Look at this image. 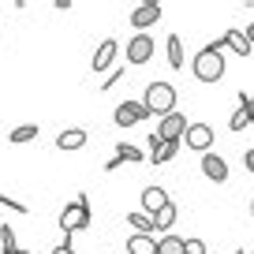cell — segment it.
Returning <instances> with one entry per match:
<instances>
[{
  "instance_id": "cell-1",
  "label": "cell",
  "mask_w": 254,
  "mask_h": 254,
  "mask_svg": "<svg viewBox=\"0 0 254 254\" xmlns=\"http://www.w3.org/2000/svg\"><path fill=\"white\" fill-rule=\"evenodd\" d=\"M90 224H94V209H90V198H86V194H75V198L64 206V213H60V232H64V239H71L75 232L90 228Z\"/></svg>"
},
{
  "instance_id": "cell-2",
  "label": "cell",
  "mask_w": 254,
  "mask_h": 254,
  "mask_svg": "<svg viewBox=\"0 0 254 254\" xmlns=\"http://www.w3.org/2000/svg\"><path fill=\"white\" fill-rule=\"evenodd\" d=\"M142 105H146V112H150V116L165 120L168 112H176V86H172V82H165V79L150 82V86H146V94H142Z\"/></svg>"
},
{
  "instance_id": "cell-3",
  "label": "cell",
  "mask_w": 254,
  "mask_h": 254,
  "mask_svg": "<svg viewBox=\"0 0 254 254\" xmlns=\"http://www.w3.org/2000/svg\"><path fill=\"white\" fill-rule=\"evenodd\" d=\"M190 71H194V79L198 82H221L224 79V56L217 53V49H198L194 53V60H190Z\"/></svg>"
},
{
  "instance_id": "cell-4",
  "label": "cell",
  "mask_w": 254,
  "mask_h": 254,
  "mask_svg": "<svg viewBox=\"0 0 254 254\" xmlns=\"http://www.w3.org/2000/svg\"><path fill=\"white\" fill-rule=\"evenodd\" d=\"M187 116L183 112H168L165 120H157V131L153 135L157 138H165V142H183V135H187Z\"/></svg>"
},
{
  "instance_id": "cell-5",
  "label": "cell",
  "mask_w": 254,
  "mask_h": 254,
  "mask_svg": "<svg viewBox=\"0 0 254 254\" xmlns=\"http://www.w3.org/2000/svg\"><path fill=\"white\" fill-rule=\"evenodd\" d=\"M112 120H116V127H135V124H142V120H150V112H146L142 101H120Z\"/></svg>"
},
{
  "instance_id": "cell-6",
  "label": "cell",
  "mask_w": 254,
  "mask_h": 254,
  "mask_svg": "<svg viewBox=\"0 0 254 254\" xmlns=\"http://www.w3.org/2000/svg\"><path fill=\"white\" fill-rule=\"evenodd\" d=\"M213 127L209 124H190L187 135H183V142H187V150H198V153H209V146H213Z\"/></svg>"
},
{
  "instance_id": "cell-7",
  "label": "cell",
  "mask_w": 254,
  "mask_h": 254,
  "mask_svg": "<svg viewBox=\"0 0 254 254\" xmlns=\"http://www.w3.org/2000/svg\"><path fill=\"white\" fill-rule=\"evenodd\" d=\"M153 49H157V45H153L150 34H135V38L127 41V64H135V67H138V64H150Z\"/></svg>"
},
{
  "instance_id": "cell-8",
  "label": "cell",
  "mask_w": 254,
  "mask_h": 254,
  "mask_svg": "<svg viewBox=\"0 0 254 254\" xmlns=\"http://www.w3.org/2000/svg\"><path fill=\"white\" fill-rule=\"evenodd\" d=\"M116 53H120V45H116V38H105L101 45L94 49V60H90V67H94V75H101V71H109L112 67V60H116Z\"/></svg>"
},
{
  "instance_id": "cell-9",
  "label": "cell",
  "mask_w": 254,
  "mask_h": 254,
  "mask_svg": "<svg viewBox=\"0 0 254 254\" xmlns=\"http://www.w3.org/2000/svg\"><path fill=\"white\" fill-rule=\"evenodd\" d=\"M202 176L213 180V183H224L228 180V161L221 153H202Z\"/></svg>"
},
{
  "instance_id": "cell-10",
  "label": "cell",
  "mask_w": 254,
  "mask_h": 254,
  "mask_svg": "<svg viewBox=\"0 0 254 254\" xmlns=\"http://www.w3.org/2000/svg\"><path fill=\"white\" fill-rule=\"evenodd\" d=\"M168 202H172V198H168V190H165V187H146V190H142V213L150 217V221L157 217V209L168 206Z\"/></svg>"
},
{
  "instance_id": "cell-11",
  "label": "cell",
  "mask_w": 254,
  "mask_h": 254,
  "mask_svg": "<svg viewBox=\"0 0 254 254\" xmlns=\"http://www.w3.org/2000/svg\"><path fill=\"white\" fill-rule=\"evenodd\" d=\"M161 19V4H138L135 11H131V19L127 23L135 26V30H146V26H153Z\"/></svg>"
},
{
  "instance_id": "cell-12",
  "label": "cell",
  "mask_w": 254,
  "mask_h": 254,
  "mask_svg": "<svg viewBox=\"0 0 254 254\" xmlns=\"http://www.w3.org/2000/svg\"><path fill=\"white\" fill-rule=\"evenodd\" d=\"M86 131H82V127H67V131H60V135H56V150H82V146H86Z\"/></svg>"
},
{
  "instance_id": "cell-13",
  "label": "cell",
  "mask_w": 254,
  "mask_h": 254,
  "mask_svg": "<svg viewBox=\"0 0 254 254\" xmlns=\"http://www.w3.org/2000/svg\"><path fill=\"white\" fill-rule=\"evenodd\" d=\"M224 45H228L232 53H239V56H251V53H254V45L247 41V34L236 30V26H232V30H224Z\"/></svg>"
},
{
  "instance_id": "cell-14",
  "label": "cell",
  "mask_w": 254,
  "mask_h": 254,
  "mask_svg": "<svg viewBox=\"0 0 254 254\" xmlns=\"http://www.w3.org/2000/svg\"><path fill=\"white\" fill-rule=\"evenodd\" d=\"M165 49H168V67H172V71H180V67H183V41H180V34H168V38H165Z\"/></svg>"
},
{
  "instance_id": "cell-15",
  "label": "cell",
  "mask_w": 254,
  "mask_h": 254,
  "mask_svg": "<svg viewBox=\"0 0 254 254\" xmlns=\"http://www.w3.org/2000/svg\"><path fill=\"white\" fill-rule=\"evenodd\" d=\"M127 254H157V239L153 236H131L127 239Z\"/></svg>"
},
{
  "instance_id": "cell-16",
  "label": "cell",
  "mask_w": 254,
  "mask_h": 254,
  "mask_svg": "<svg viewBox=\"0 0 254 254\" xmlns=\"http://www.w3.org/2000/svg\"><path fill=\"white\" fill-rule=\"evenodd\" d=\"M157 254H187V243H183L176 232H168V236L157 239Z\"/></svg>"
},
{
  "instance_id": "cell-17",
  "label": "cell",
  "mask_w": 254,
  "mask_h": 254,
  "mask_svg": "<svg viewBox=\"0 0 254 254\" xmlns=\"http://www.w3.org/2000/svg\"><path fill=\"white\" fill-rule=\"evenodd\" d=\"M0 251L4 254H30V251H23V247L15 243V228H11V224H0Z\"/></svg>"
},
{
  "instance_id": "cell-18",
  "label": "cell",
  "mask_w": 254,
  "mask_h": 254,
  "mask_svg": "<svg viewBox=\"0 0 254 254\" xmlns=\"http://www.w3.org/2000/svg\"><path fill=\"white\" fill-rule=\"evenodd\" d=\"M176 217H180V209H176V202H168L165 209H157V217H153V228H161L168 236V228L176 224Z\"/></svg>"
},
{
  "instance_id": "cell-19",
  "label": "cell",
  "mask_w": 254,
  "mask_h": 254,
  "mask_svg": "<svg viewBox=\"0 0 254 254\" xmlns=\"http://www.w3.org/2000/svg\"><path fill=\"white\" fill-rule=\"evenodd\" d=\"M116 157H120V165H127V161H131V165H138L146 153L138 150V146H131V142H120V146H116Z\"/></svg>"
},
{
  "instance_id": "cell-20",
  "label": "cell",
  "mask_w": 254,
  "mask_h": 254,
  "mask_svg": "<svg viewBox=\"0 0 254 254\" xmlns=\"http://www.w3.org/2000/svg\"><path fill=\"white\" fill-rule=\"evenodd\" d=\"M127 224H131L138 236H153V232H157V228H153V221H150L146 213H127Z\"/></svg>"
},
{
  "instance_id": "cell-21",
  "label": "cell",
  "mask_w": 254,
  "mask_h": 254,
  "mask_svg": "<svg viewBox=\"0 0 254 254\" xmlns=\"http://www.w3.org/2000/svg\"><path fill=\"white\" fill-rule=\"evenodd\" d=\"M180 146H183V142H165V146H161L157 153H150V165L157 168V165H165V161H172L176 153H180Z\"/></svg>"
},
{
  "instance_id": "cell-22",
  "label": "cell",
  "mask_w": 254,
  "mask_h": 254,
  "mask_svg": "<svg viewBox=\"0 0 254 254\" xmlns=\"http://www.w3.org/2000/svg\"><path fill=\"white\" fill-rule=\"evenodd\" d=\"M30 138H38V124H23V127H15V131L8 135V142L23 146V142H30Z\"/></svg>"
},
{
  "instance_id": "cell-23",
  "label": "cell",
  "mask_w": 254,
  "mask_h": 254,
  "mask_svg": "<svg viewBox=\"0 0 254 254\" xmlns=\"http://www.w3.org/2000/svg\"><path fill=\"white\" fill-rule=\"evenodd\" d=\"M247 124H251V112H247V109H236L228 116V131H243Z\"/></svg>"
},
{
  "instance_id": "cell-24",
  "label": "cell",
  "mask_w": 254,
  "mask_h": 254,
  "mask_svg": "<svg viewBox=\"0 0 254 254\" xmlns=\"http://www.w3.org/2000/svg\"><path fill=\"white\" fill-rule=\"evenodd\" d=\"M0 206H4V209H11V213H19V217H26V213H30V209H26L19 198H8V194H0Z\"/></svg>"
},
{
  "instance_id": "cell-25",
  "label": "cell",
  "mask_w": 254,
  "mask_h": 254,
  "mask_svg": "<svg viewBox=\"0 0 254 254\" xmlns=\"http://www.w3.org/2000/svg\"><path fill=\"white\" fill-rule=\"evenodd\" d=\"M124 79V67H116V71L109 75V79H101V90H109V86H116V82Z\"/></svg>"
},
{
  "instance_id": "cell-26",
  "label": "cell",
  "mask_w": 254,
  "mask_h": 254,
  "mask_svg": "<svg viewBox=\"0 0 254 254\" xmlns=\"http://www.w3.org/2000/svg\"><path fill=\"white\" fill-rule=\"evenodd\" d=\"M53 254H75V247H71V239H64V243L60 247H56V251Z\"/></svg>"
},
{
  "instance_id": "cell-27",
  "label": "cell",
  "mask_w": 254,
  "mask_h": 254,
  "mask_svg": "<svg viewBox=\"0 0 254 254\" xmlns=\"http://www.w3.org/2000/svg\"><path fill=\"white\" fill-rule=\"evenodd\" d=\"M243 165H247V172H254V146L243 153Z\"/></svg>"
},
{
  "instance_id": "cell-28",
  "label": "cell",
  "mask_w": 254,
  "mask_h": 254,
  "mask_svg": "<svg viewBox=\"0 0 254 254\" xmlns=\"http://www.w3.org/2000/svg\"><path fill=\"white\" fill-rule=\"evenodd\" d=\"M161 146H165V138H157V135H150V153H157Z\"/></svg>"
},
{
  "instance_id": "cell-29",
  "label": "cell",
  "mask_w": 254,
  "mask_h": 254,
  "mask_svg": "<svg viewBox=\"0 0 254 254\" xmlns=\"http://www.w3.org/2000/svg\"><path fill=\"white\" fill-rule=\"evenodd\" d=\"M243 34H247V41L254 45V23H247V30H243Z\"/></svg>"
},
{
  "instance_id": "cell-30",
  "label": "cell",
  "mask_w": 254,
  "mask_h": 254,
  "mask_svg": "<svg viewBox=\"0 0 254 254\" xmlns=\"http://www.w3.org/2000/svg\"><path fill=\"white\" fill-rule=\"evenodd\" d=\"M251 217H254V198H251Z\"/></svg>"
},
{
  "instance_id": "cell-31",
  "label": "cell",
  "mask_w": 254,
  "mask_h": 254,
  "mask_svg": "<svg viewBox=\"0 0 254 254\" xmlns=\"http://www.w3.org/2000/svg\"><path fill=\"white\" fill-rule=\"evenodd\" d=\"M236 254H247V251H243V247H239V251H236Z\"/></svg>"
}]
</instances>
